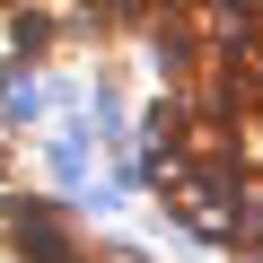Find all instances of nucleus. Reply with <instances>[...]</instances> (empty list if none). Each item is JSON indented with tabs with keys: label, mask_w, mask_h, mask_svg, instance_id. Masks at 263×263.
Segmentation results:
<instances>
[{
	"label": "nucleus",
	"mask_w": 263,
	"mask_h": 263,
	"mask_svg": "<svg viewBox=\"0 0 263 263\" xmlns=\"http://www.w3.org/2000/svg\"><path fill=\"white\" fill-rule=\"evenodd\" d=\"M9 44H18V53H9V70H18V62H35V53L53 44V18H44V9H27V18L9 27Z\"/></svg>",
	"instance_id": "2"
},
{
	"label": "nucleus",
	"mask_w": 263,
	"mask_h": 263,
	"mask_svg": "<svg viewBox=\"0 0 263 263\" xmlns=\"http://www.w3.org/2000/svg\"><path fill=\"white\" fill-rule=\"evenodd\" d=\"M9 237H18L27 263H88V246L70 237V219L53 202H9Z\"/></svg>",
	"instance_id": "1"
},
{
	"label": "nucleus",
	"mask_w": 263,
	"mask_h": 263,
	"mask_svg": "<svg viewBox=\"0 0 263 263\" xmlns=\"http://www.w3.org/2000/svg\"><path fill=\"white\" fill-rule=\"evenodd\" d=\"M0 9H9V0H0Z\"/></svg>",
	"instance_id": "5"
},
{
	"label": "nucleus",
	"mask_w": 263,
	"mask_h": 263,
	"mask_svg": "<svg viewBox=\"0 0 263 263\" xmlns=\"http://www.w3.org/2000/svg\"><path fill=\"white\" fill-rule=\"evenodd\" d=\"M44 105H53V97H44V88H27V79H9V123H35V114H44Z\"/></svg>",
	"instance_id": "3"
},
{
	"label": "nucleus",
	"mask_w": 263,
	"mask_h": 263,
	"mask_svg": "<svg viewBox=\"0 0 263 263\" xmlns=\"http://www.w3.org/2000/svg\"><path fill=\"white\" fill-rule=\"evenodd\" d=\"M53 176L79 184V176H88V141H53Z\"/></svg>",
	"instance_id": "4"
}]
</instances>
